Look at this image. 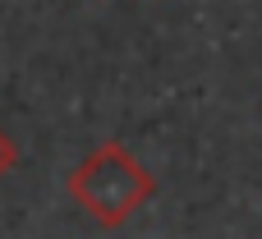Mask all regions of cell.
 Listing matches in <instances>:
<instances>
[{
    "mask_svg": "<svg viewBox=\"0 0 262 239\" xmlns=\"http://www.w3.org/2000/svg\"><path fill=\"white\" fill-rule=\"evenodd\" d=\"M64 189H69V198H74L101 230H120V226H129V221L152 203L157 175H152L120 138H111V143L92 147V152L74 166V175L64 180Z\"/></svg>",
    "mask_w": 262,
    "mask_h": 239,
    "instance_id": "obj_1",
    "label": "cell"
},
{
    "mask_svg": "<svg viewBox=\"0 0 262 239\" xmlns=\"http://www.w3.org/2000/svg\"><path fill=\"white\" fill-rule=\"evenodd\" d=\"M18 166V143L9 138V129H0V180Z\"/></svg>",
    "mask_w": 262,
    "mask_h": 239,
    "instance_id": "obj_2",
    "label": "cell"
}]
</instances>
